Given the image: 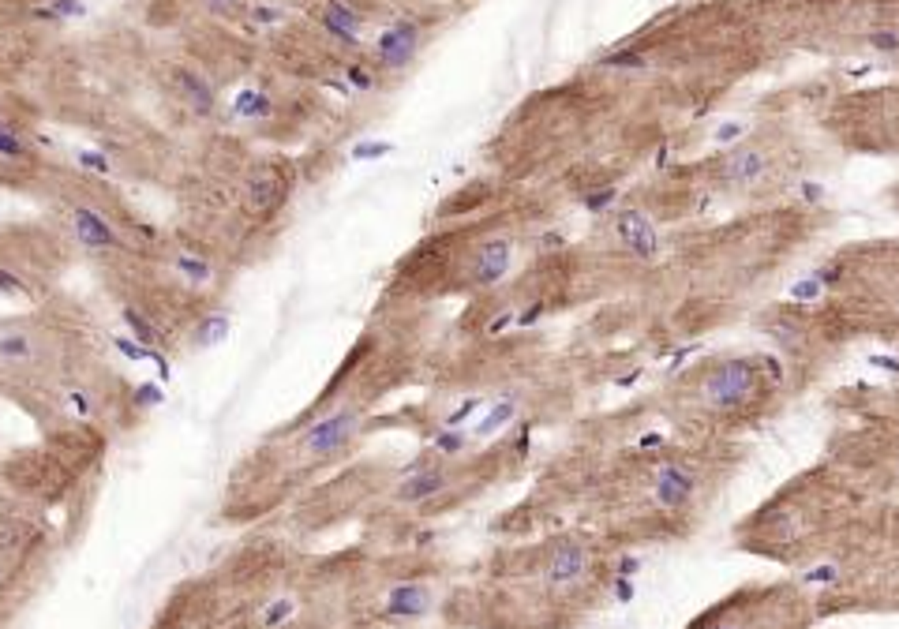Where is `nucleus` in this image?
I'll list each match as a JSON object with an SVG mask.
<instances>
[{"mask_svg":"<svg viewBox=\"0 0 899 629\" xmlns=\"http://www.w3.org/2000/svg\"><path fill=\"white\" fill-rule=\"evenodd\" d=\"M761 382V363L750 356H731V360L716 363L701 382V401L716 412H731L738 405H746L757 394Z\"/></svg>","mask_w":899,"mask_h":629,"instance_id":"nucleus-1","label":"nucleus"},{"mask_svg":"<svg viewBox=\"0 0 899 629\" xmlns=\"http://www.w3.org/2000/svg\"><path fill=\"white\" fill-rule=\"evenodd\" d=\"M356 435H360V409L349 405V409H338V412H330V416H322L319 424L307 427L304 439H300V450L315 461H326V457L345 450Z\"/></svg>","mask_w":899,"mask_h":629,"instance_id":"nucleus-2","label":"nucleus"},{"mask_svg":"<svg viewBox=\"0 0 899 629\" xmlns=\"http://www.w3.org/2000/svg\"><path fill=\"white\" fill-rule=\"evenodd\" d=\"M701 491V476L686 461H663L652 476V498L663 509H686Z\"/></svg>","mask_w":899,"mask_h":629,"instance_id":"nucleus-3","label":"nucleus"},{"mask_svg":"<svg viewBox=\"0 0 899 629\" xmlns=\"http://www.w3.org/2000/svg\"><path fill=\"white\" fill-rule=\"evenodd\" d=\"M285 195H289V184L277 172V165H270V162L255 165L248 172V180H244V206L251 214H274L285 203Z\"/></svg>","mask_w":899,"mask_h":629,"instance_id":"nucleus-4","label":"nucleus"},{"mask_svg":"<svg viewBox=\"0 0 899 629\" xmlns=\"http://www.w3.org/2000/svg\"><path fill=\"white\" fill-rule=\"evenodd\" d=\"M71 233L86 251H124V240L116 225L94 206H75L71 210Z\"/></svg>","mask_w":899,"mask_h":629,"instance_id":"nucleus-5","label":"nucleus"},{"mask_svg":"<svg viewBox=\"0 0 899 629\" xmlns=\"http://www.w3.org/2000/svg\"><path fill=\"white\" fill-rule=\"evenodd\" d=\"M416 49H420V27L409 19H397L394 27H386L383 34H379L375 60H379V68H386V71H401L405 64H412Z\"/></svg>","mask_w":899,"mask_h":629,"instance_id":"nucleus-6","label":"nucleus"},{"mask_svg":"<svg viewBox=\"0 0 899 629\" xmlns=\"http://www.w3.org/2000/svg\"><path fill=\"white\" fill-rule=\"evenodd\" d=\"M510 262H514V251L506 240H488L476 248V255L468 259V270H465V281L472 289H495L506 274H510Z\"/></svg>","mask_w":899,"mask_h":629,"instance_id":"nucleus-7","label":"nucleus"},{"mask_svg":"<svg viewBox=\"0 0 899 629\" xmlns=\"http://www.w3.org/2000/svg\"><path fill=\"white\" fill-rule=\"evenodd\" d=\"M615 236L622 240V248L630 255H637V259H656L659 255V233L644 210H633V206L630 210H618L615 214Z\"/></svg>","mask_w":899,"mask_h":629,"instance_id":"nucleus-8","label":"nucleus"},{"mask_svg":"<svg viewBox=\"0 0 899 629\" xmlns=\"http://www.w3.org/2000/svg\"><path fill=\"white\" fill-rule=\"evenodd\" d=\"M588 569V551L585 543L577 539H559L547 554V566H544V577L551 588H574Z\"/></svg>","mask_w":899,"mask_h":629,"instance_id":"nucleus-9","label":"nucleus"},{"mask_svg":"<svg viewBox=\"0 0 899 629\" xmlns=\"http://www.w3.org/2000/svg\"><path fill=\"white\" fill-rule=\"evenodd\" d=\"M169 79H173V86H177L180 101H184V105H192V113H199V116H210V113H214L218 98H214V86H210V79H206L203 71L188 68V64H173Z\"/></svg>","mask_w":899,"mask_h":629,"instance_id":"nucleus-10","label":"nucleus"},{"mask_svg":"<svg viewBox=\"0 0 899 629\" xmlns=\"http://www.w3.org/2000/svg\"><path fill=\"white\" fill-rule=\"evenodd\" d=\"M319 23H322L326 34H330L333 42H341L345 49H356V45H360L364 19L353 4H345V0H326V8L319 12Z\"/></svg>","mask_w":899,"mask_h":629,"instance_id":"nucleus-11","label":"nucleus"},{"mask_svg":"<svg viewBox=\"0 0 899 629\" xmlns=\"http://www.w3.org/2000/svg\"><path fill=\"white\" fill-rule=\"evenodd\" d=\"M442 487H446V468L442 465H420L416 472L397 487V502H409V506L427 502V498H435Z\"/></svg>","mask_w":899,"mask_h":629,"instance_id":"nucleus-12","label":"nucleus"},{"mask_svg":"<svg viewBox=\"0 0 899 629\" xmlns=\"http://www.w3.org/2000/svg\"><path fill=\"white\" fill-rule=\"evenodd\" d=\"M768 172V157L761 154V150H753V146H742V150H735L731 154V162L723 165V180L727 184H735V188H753L761 177Z\"/></svg>","mask_w":899,"mask_h":629,"instance_id":"nucleus-13","label":"nucleus"},{"mask_svg":"<svg viewBox=\"0 0 899 629\" xmlns=\"http://www.w3.org/2000/svg\"><path fill=\"white\" fill-rule=\"evenodd\" d=\"M427 607H431V592L424 585H397L386 603V611L397 618H420Z\"/></svg>","mask_w":899,"mask_h":629,"instance_id":"nucleus-14","label":"nucleus"},{"mask_svg":"<svg viewBox=\"0 0 899 629\" xmlns=\"http://www.w3.org/2000/svg\"><path fill=\"white\" fill-rule=\"evenodd\" d=\"M0 162H15V165L34 162V146H30L27 131L19 124L4 120V116H0Z\"/></svg>","mask_w":899,"mask_h":629,"instance_id":"nucleus-15","label":"nucleus"},{"mask_svg":"<svg viewBox=\"0 0 899 629\" xmlns=\"http://www.w3.org/2000/svg\"><path fill=\"white\" fill-rule=\"evenodd\" d=\"M0 360H8V363L38 360V337L30 330H4L0 333Z\"/></svg>","mask_w":899,"mask_h":629,"instance_id":"nucleus-16","label":"nucleus"},{"mask_svg":"<svg viewBox=\"0 0 899 629\" xmlns=\"http://www.w3.org/2000/svg\"><path fill=\"white\" fill-rule=\"evenodd\" d=\"M229 330H233L229 315H225V311H214V315H203V318H199V326L192 330V341H195V345H203V348H214V345H221V341L229 337Z\"/></svg>","mask_w":899,"mask_h":629,"instance_id":"nucleus-17","label":"nucleus"},{"mask_svg":"<svg viewBox=\"0 0 899 629\" xmlns=\"http://www.w3.org/2000/svg\"><path fill=\"white\" fill-rule=\"evenodd\" d=\"M233 113L244 116V120H262V116L274 113V101H270L262 90H240L233 98Z\"/></svg>","mask_w":899,"mask_h":629,"instance_id":"nucleus-18","label":"nucleus"},{"mask_svg":"<svg viewBox=\"0 0 899 629\" xmlns=\"http://www.w3.org/2000/svg\"><path fill=\"white\" fill-rule=\"evenodd\" d=\"M124 322H128L131 337L139 341V345H147V348H162V345H165L162 330H157V326L150 322V318H142V311H135V307H124Z\"/></svg>","mask_w":899,"mask_h":629,"instance_id":"nucleus-19","label":"nucleus"},{"mask_svg":"<svg viewBox=\"0 0 899 629\" xmlns=\"http://www.w3.org/2000/svg\"><path fill=\"white\" fill-rule=\"evenodd\" d=\"M173 266H177V274L184 277L188 285H206L214 277V266L206 259H199V255H188V251H180V255H173Z\"/></svg>","mask_w":899,"mask_h":629,"instance_id":"nucleus-20","label":"nucleus"},{"mask_svg":"<svg viewBox=\"0 0 899 629\" xmlns=\"http://www.w3.org/2000/svg\"><path fill=\"white\" fill-rule=\"evenodd\" d=\"M86 15L83 0H49L45 8H34V19H79Z\"/></svg>","mask_w":899,"mask_h":629,"instance_id":"nucleus-21","label":"nucleus"},{"mask_svg":"<svg viewBox=\"0 0 899 629\" xmlns=\"http://www.w3.org/2000/svg\"><path fill=\"white\" fill-rule=\"evenodd\" d=\"M514 412H517V405H514V401H498V405H491L488 416H483V420H480V427H476V435H491V431H498L503 424H510V420H514Z\"/></svg>","mask_w":899,"mask_h":629,"instance_id":"nucleus-22","label":"nucleus"},{"mask_svg":"<svg viewBox=\"0 0 899 629\" xmlns=\"http://www.w3.org/2000/svg\"><path fill=\"white\" fill-rule=\"evenodd\" d=\"M75 162L83 165L86 172H94V177H113V162H109L101 150H79Z\"/></svg>","mask_w":899,"mask_h":629,"instance_id":"nucleus-23","label":"nucleus"},{"mask_svg":"<svg viewBox=\"0 0 899 629\" xmlns=\"http://www.w3.org/2000/svg\"><path fill=\"white\" fill-rule=\"evenodd\" d=\"M600 68H626V71H641V68H644V57H641V53H607V57H600Z\"/></svg>","mask_w":899,"mask_h":629,"instance_id":"nucleus-24","label":"nucleus"},{"mask_svg":"<svg viewBox=\"0 0 899 629\" xmlns=\"http://www.w3.org/2000/svg\"><path fill=\"white\" fill-rule=\"evenodd\" d=\"M292 611H296V603H292V600H277V603H270V607H266V615H262V626H266V629H274V626L289 622V618H292Z\"/></svg>","mask_w":899,"mask_h":629,"instance_id":"nucleus-25","label":"nucleus"},{"mask_svg":"<svg viewBox=\"0 0 899 629\" xmlns=\"http://www.w3.org/2000/svg\"><path fill=\"white\" fill-rule=\"evenodd\" d=\"M394 154L390 142H356L353 146V162H379V157Z\"/></svg>","mask_w":899,"mask_h":629,"instance_id":"nucleus-26","label":"nucleus"},{"mask_svg":"<svg viewBox=\"0 0 899 629\" xmlns=\"http://www.w3.org/2000/svg\"><path fill=\"white\" fill-rule=\"evenodd\" d=\"M615 198H618L615 188H596V191H588V195H585V210H588V214H600V210H607V206H615Z\"/></svg>","mask_w":899,"mask_h":629,"instance_id":"nucleus-27","label":"nucleus"},{"mask_svg":"<svg viewBox=\"0 0 899 629\" xmlns=\"http://www.w3.org/2000/svg\"><path fill=\"white\" fill-rule=\"evenodd\" d=\"M821 296H824V285L817 281V277H806V281L791 285V300H802V304H809V300H821Z\"/></svg>","mask_w":899,"mask_h":629,"instance_id":"nucleus-28","label":"nucleus"},{"mask_svg":"<svg viewBox=\"0 0 899 629\" xmlns=\"http://www.w3.org/2000/svg\"><path fill=\"white\" fill-rule=\"evenodd\" d=\"M0 292H4V296H27L30 285L23 281L19 274H12L8 266H0Z\"/></svg>","mask_w":899,"mask_h":629,"instance_id":"nucleus-29","label":"nucleus"},{"mask_svg":"<svg viewBox=\"0 0 899 629\" xmlns=\"http://www.w3.org/2000/svg\"><path fill=\"white\" fill-rule=\"evenodd\" d=\"M113 345H116V352H124L128 360H147V345H139L131 333H116Z\"/></svg>","mask_w":899,"mask_h":629,"instance_id":"nucleus-30","label":"nucleus"},{"mask_svg":"<svg viewBox=\"0 0 899 629\" xmlns=\"http://www.w3.org/2000/svg\"><path fill=\"white\" fill-rule=\"evenodd\" d=\"M870 45L873 49H881V53H896L899 49V30H873Z\"/></svg>","mask_w":899,"mask_h":629,"instance_id":"nucleus-31","label":"nucleus"},{"mask_svg":"<svg viewBox=\"0 0 899 629\" xmlns=\"http://www.w3.org/2000/svg\"><path fill=\"white\" fill-rule=\"evenodd\" d=\"M281 15H285V12H281L277 4H255V8H251V19H255L259 27H270V23H281Z\"/></svg>","mask_w":899,"mask_h":629,"instance_id":"nucleus-32","label":"nucleus"},{"mask_svg":"<svg viewBox=\"0 0 899 629\" xmlns=\"http://www.w3.org/2000/svg\"><path fill=\"white\" fill-rule=\"evenodd\" d=\"M345 75H349V83H353L356 90H371V86H375V79H371V71H368V68H360V64H349V68H345Z\"/></svg>","mask_w":899,"mask_h":629,"instance_id":"nucleus-33","label":"nucleus"},{"mask_svg":"<svg viewBox=\"0 0 899 629\" xmlns=\"http://www.w3.org/2000/svg\"><path fill=\"white\" fill-rule=\"evenodd\" d=\"M435 446H439L442 453H457V450H465V435L461 431H442V435H435Z\"/></svg>","mask_w":899,"mask_h":629,"instance_id":"nucleus-34","label":"nucleus"},{"mask_svg":"<svg viewBox=\"0 0 899 629\" xmlns=\"http://www.w3.org/2000/svg\"><path fill=\"white\" fill-rule=\"evenodd\" d=\"M135 405H142V409H150V405H162V389L150 386V382L135 386Z\"/></svg>","mask_w":899,"mask_h":629,"instance_id":"nucleus-35","label":"nucleus"},{"mask_svg":"<svg viewBox=\"0 0 899 629\" xmlns=\"http://www.w3.org/2000/svg\"><path fill=\"white\" fill-rule=\"evenodd\" d=\"M476 409H480V397H468V401H465V405H461V409H453V412H450V416H446V424H450V427H457V424H465V420H468V416H472V412H476Z\"/></svg>","mask_w":899,"mask_h":629,"instance_id":"nucleus-36","label":"nucleus"},{"mask_svg":"<svg viewBox=\"0 0 899 629\" xmlns=\"http://www.w3.org/2000/svg\"><path fill=\"white\" fill-rule=\"evenodd\" d=\"M147 360L157 368V378H162V382L173 375V368H169V360H165V352H162V348H147Z\"/></svg>","mask_w":899,"mask_h":629,"instance_id":"nucleus-37","label":"nucleus"},{"mask_svg":"<svg viewBox=\"0 0 899 629\" xmlns=\"http://www.w3.org/2000/svg\"><path fill=\"white\" fill-rule=\"evenodd\" d=\"M244 0H203V8L206 12H214V15H225V12H236Z\"/></svg>","mask_w":899,"mask_h":629,"instance_id":"nucleus-38","label":"nucleus"},{"mask_svg":"<svg viewBox=\"0 0 899 629\" xmlns=\"http://www.w3.org/2000/svg\"><path fill=\"white\" fill-rule=\"evenodd\" d=\"M540 315H544V304H532V307H529V311H521V315H514V322H517V326H532V322H536V318H540Z\"/></svg>","mask_w":899,"mask_h":629,"instance_id":"nucleus-39","label":"nucleus"},{"mask_svg":"<svg viewBox=\"0 0 899 629\" xmlns=\"http://www.w3.org/2000/svg\"><path fill=\"white\" fill-rule=\"evenodd\" d=\"M821 195H824L821 184H813V180H806V184H802V198H806V203H821Z\"/></svg>","mask_w":899,"mask_h":629,"instance_id":"nucleus-40","label":"nucleus"},{"mask_svg":"<svg viewBox=\"0 0 899 629\" xmlns=\"http://www.w3.org/2000/svg\"><path fill=\"white\" fill-rule=\"evenodd\" d=\"M870 363H873V368H881V371H892V375H899V360H892V356H870Z\"/></svg>","mask_w":899,"mask_h":629,"instance_id":"nucleus-41","label":"nucleus"},{"mask_svg":"<svg viewBox=\"0 0 899 629\" xmlns=\"http://www.w3.org/2000/svg\"><path fill=\"white\" fill-rule=\"evenodd\" d=\"M738 131H742L738 124H723L720 131H716V142H735V139H738Z\"/></svg>","mask_w":899,"mask_h":629,"instance_id":"nucleus-42","label":"nucleus"},{"mask_svg":"<svg viewBox=\"0 0 899 629\" xmlns=\"http://www.w3.org/2000/svg\"><path fill=\"white\" fill-rule=\"evenodd\" d=\"M694 352H697V345H686L682 352H674V356H671V371H679V368H682V363H686Z\"/></svg>","mask_w":899,"mask_h":629,"instance_id":"nucleus-43","label":"nucleus"},{"mask_svg":"<svg viewBox=\"0 0 899 629\" xmlns=\"http://www.w3.org/2000/svg\"><path fill=\"white\" fill-rule=\"evenodd\" d=\"M708 629H750L746 622H735V618H720L716 626H708Z\"/></svg>","mask_w":899,"mask_h":629,"instance_id":"nucleus-44","label":"nucleus"},{"mask_svg":"<svg viewBox=\"0 0 899 629\" xmlns=\"http://www.w3.org/2000/svg\"><path fill=\"white\" fill-rule=\"evenodd\" d=\"M615 585H618V600H630V595H633V588H630V580H626V577H618Z\"/></svg>","mask_w":899,"mask_h":629,"instance_id":"nucleus-45","label":"nucleus"},{"mask_svg":"<svg viewBox=\"0 0 899 629\" xmlns=\"http://www.w3.org/2000/svg\"><path fill=\"white\" fill-rule=\"evenodd\" d=\"M510 322H514V315H503V318H495V322H491V333H503Z\"/></svg>","mask_w":899,"mask_h":629,"instance_id":"nucleus-46","label":"nucleus"}]
</instances>
